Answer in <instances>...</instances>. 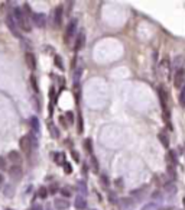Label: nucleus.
Instances as JSON below:
<instances>
[{"label":"nucleus","mask_w":185,"mask_h":210,"mask_svg":"<svg viewBox=\"0 0 185 210\" xmlns=\"http://www.w3.org/2000/svg\"><path fill=\"white\" fill-rule=\"evenodd\" d=\"M13 17L16 20L17 26L23 31V32H31V23H29V16H26L23 13V10L19 8H15L13 9Z\"/></svg>","instance_id":"f257e3e1"},{"label":"nucleus","mask_w":185,"mask_h":210,"mask_svg":"<svg viewBox=\"0 0 185 210\" xmlns=\"http://www.w3.org/2000/svg\"><path fill=\"white\" fill-rule=\"evenodd\" d=\"M171 73H172V64L169 62L168 58H163L159 62V68H158V74L159 77H163L166 80H171Z\"/></svg>","instance_id":"f03ea898"},{"label":"nucleus","mask_w":185,"mask_h":210,"mask_svg":"<svg viewBox=\"0 0 185 210\" xmlns=\"http://www.w3.org/2000/svg\"><path fill=\"white\" fill-rule=\"evenodd\" d=\"M77 28H78V20H77V19H71V20L68 22V25H67V29H65V35H64L65 44H70V41L75 36Z\"/></svg>","instance_id":"7ed1b4c3"},{"label":"nucleus","mask_w":185,"mask_h":210,"mask_svg":"<svg viewBox=\"0 0 185 210\" xmlns=\"http://www.w3.org/2000/svg\"><path fill=\"white\" fill-rule=\"evenodd\" d=\"M19 145H20L22 152L26 154V155H29V154L32 152V149L35 148V145H33V141H32V136H31V135H26V136L20 138V142H19Z\"/></svg>","instance_id":"20e7f679"},{"label":"nucleus","mask_w":185,"mask_h":210,"mask_svg":"<svg viewBox=\"0 0 185 210\" xmlns=\"http://www.w3.org/2000/svg\"><path fill=\"white\" fill-rule=\"evenodd\" d=\"M185 86V68H181L174 73V87L182 89Z\"/></svg>","instance_id":"39448f33"},{"label":"nucleus","mask_w":185,"mask_h":210,"mask_svg":"<svg viewBox=\"0 0 185 210\" xmlns=\"http://www.w3.org/2000/svg\"><path fill=\"white\" fill-rule=\"evenodd\" d=\"M6 25H7L9 31L13 33L16 38H20V32H19V28H17V23L15 20V17H13V15H7L6 16Z\"/></svg>","instance_id":"423d86ee"},{"label":"nucleus","mask_w":185,"mask_h":210,"mask_svg":"<svg viewBox=\"0 0 185 210\" xmlns=\"http://www.w3.org/2000/svg\"><path fill=\"white\" fill-rule=\"evenodd\" d=\"M32 22L35 23L36 28H45V25H46V16L43 15V13H32Z\"/></svg>","instance_id":"0eeeda50"},{"label":"nucleus","mask_w":185,"mask_h":210,"mask_svg":"<svg viewBox=\"0 0 185 210\" xmlns=\"http://www.w3.org/2000/svg\"><path fill=\"white\" fill-rule=\"evenodd\" d=\"M84 45H85V32H84V31H80V32H78V35H77V38H75L74 51H75V52L81 51V49L84 48Z\"/></svg>","instance_id":"6e6552de"},{"label":"nucleus","mask_w":185,"mask_h":210,"mask_svg":"<svg viewBox=\"0 0 185 210\" xmlns=\"http://www.w3.org/2000/svg\"><path fill=\"white\" fill-rule=\"evenodd\" d=\"M9 174H10V177L13 178L15 181H19L22 178V168H20V165H12L9 168Z\"/></svg>","instance_id":"1a4fd4ad"},{"label":"nucleus","mask_w":185,"mask_h":210,"mask_svg":"<svg viewBox=\"0 0 185 210\" xmlns=\"http://www.w3.org/2000/svg\"><path fill=\"white\" fill-rule=\"evenodd\" d=\"M74 206H75V209L78 210H84L87 207V199L84 197V196H81L78 194L77 197H75V202H74Z\"/></svg>","instance_id":"9d476101"},{"label":"nucleus","mask_w":185,"mask_h":210,"mask_svg":"<svg viewBox=\"0 0 185 210\" xmlns=\"http://www.w3.org/2000/svg\"><path fill=\"white\" fill-rule=\"evenodd\" d=\"M158 139H159V142L162 144L163 148H169V144H171V141H169V135L166 130H161L159 133H158Z\"/></svg>","instance_id":"9b49d317"},{"label":"nucleus","mask_w":185,"mask_h":210,"mask_svg":"<svg viewBox=\"0 0 185 210\" xmlns=\"http://www.w3.org/2000/svg\"><path fill=\"white\" fill-rule=\"evenodd\" d=\"M54 206H55L56 210H67L70 207V202L67 199H64V197H61V199H56L54 202Z\"/></svg>","instance_id":"f8f14e48"},{"label":"nucleus","mask_w":185,"mask_h":210,"mask_svg":"<svg viewBox=\"0 0 185 210\" xmlns=\"http://www.w3.org/2000/svg\"><path fill=\"white\" fill-rule=\"evenodd\" d=\"M25 61H26V65L31 68V70H35L36 68V58L32 52H26L25 54Z\"/></svg>","instance_id":"ddd939ff"},{"label":"nucleus","mask_w":185,"mask_h":210,"mask_svg":"<svg viewBox=\"0 0 185 210\" xmlns=\"http://www.w3.org/2000/svg\"><path fill=\"white\" fill-rule=\"evenodd\" d=\"M184 57L182 55H178V57L174 58V62H172V71L175 73L178 70H181V68H184Z\"/></svg>","instance_id":"4468645a"},{"label":"nucleus","mask_w":185,"mask_h":210,"mask_svg":"<svg viewBox=\"0 0 185 210\" xmlns=\"http://www.w3.org/2000/svg\"><path fill=\"white\" fill-rule=\"evenodd\" d=\"M166 161H168V167H175L178 162V157H177V152L169 149L168 151V155H166Z\"/></svg>","instance_id":"2eb2a0df"},{"label":"nucleus","mask_w":185,"mask_h":210,"mask_svg":"<svg viewBox=\"0 0 185 210\" xmlns=\"http://www.w3.org/2000/svg\"><path fill=\"white\" fill-rule=\"evenodd\" d=\"M7 158L13 162V165H20L22 164V157H20V154L17 152V151H10Z\"/></svg>","instance_id":"dca6fc26"},{"label":"nucleus","mask_w":185,"mask_h":210,"mask_svg":"<svg viewBox=\"0 0 185 210\" xmlns=\"http://www.w3.org/2000/svg\"><path fill=\"white\" fill-rule=\"evenodd\" d=\"M54 23L55 26H61L62 23V6H58L54 12Z\"/></svg>","instance_id":"f3484780"},{"label":"nucleus","mask_w":185,"mask_h":210,"mask_svg":"<svg viewBox=\"0 0 185 210\" xmlns=\"http://www.w3.org/2000/svg\"><path fill=\"white\" fill-rule=\"evenodd\" d=\"M29 125H31V129L32 132L38 136L39 135V130H40V125H39V120H38V117H31V120H29Z\"/></svg>","instance_id":"a211bd4d"},{"label":"nucleus","mask_w":185,"mask_h":210,"mask_svg":"<svg viewBox=\"0 0 185 210\" xmlns=\"http://www.w3.org/2000/svg\"><path fill=\"white\" fill-rule=\"evenodd\" d=\"M163 191L169 196H172V194H177V186H175V183L174 181H169L166 183L165 186H163Z\"/></svg>","instance_id":"6ab92c4d"},{"label":"nucleus","mask_w":185,"mask_h":210,"mask_svg":"<svg viewBox=\"0 0 185 210\" xmlns=\"http://www.w3.org/2000/svg\"><path fill=\"white\" fill-rule=\"evenodd\" d=\"M48 129H49V133H51V136L54 138V139H58L59 138V129L55 126V123L54 122H48Z\"/></svg>","instance_id":"aec40b11"},{"label":"nucleus","mask_w":185,"mask_h":210,"mask_svg":"<svg viewBox=\"0 0 185 210\" xmlns=\"http://www.w3.org/2000/svg\"><path fill=\"white\" fill-rule=\"evenodd\" d=\"M84 149L87 151V154H88L90 157H91V155H94V154H93V142H91V139H90V138H87V139L84 141Z\"/></svg>","instance_id":"412c9836"},{"label":"nucleus","mask_w":185,"mask_h":210,"mask_svg":"<svg viewBox=\"0 0 185 210\" xmlns=\"http://www.w3.org/2000/svg\"><path fill=\"white\" fill-rule=\"evenodd\" d=\"M54 161L56 162V164H59V165H64L65 162V155L62 152H58V154H54Z\"/></svg>","instance_id":"4be33fe9"},{"label":"nucleus","mask_w":185,"mask_h":210,"mask_svg":"<svg viewBox=\"0 0 185 210\" xmlns=\"http://www.w3.org/2000/svg\"><path fill=\"white\" fill-rule=\"evenodd\" d=\"M90 162H91V168L94 172H98V161H97L96 155H91L90 157Z\"/></svg>","instance_id":"5701e85b"},{"label":"nucleus","mask_w":185,"mask_h":210,"mask_svg":"<svg viewBox=\"0 0 185 210\" xmlns=\"http://www.w3.org/2000/svg\"><path fill=\"white\" fill-rule=\"evenodd\" d=\"M179 106L181 107H185V86L181 89V91H179Z\"/></svg>","instance_id":"b1692460"},{"label":"nucleus","mask_w":185,"mask_h":210,"mask_svg":"<svg viewBox=\"0 0 185 210\" xmlns=\"http://www.w3.org/2000/svg\"><path fill=\"white\" fill-rule=\"evenodd\" d=\"M54 61H55V65L61 70V71H64V64H62V58L59 57V55H55V58H54Z\"/></svg>","instance_id":"393cba45"},{"label":"nucleus","mask_w":185,"mask_h":210,"mask_svg":"<svg viewBox=\"0 0 185 210\" xmlns=\"http://www.w3.org/2000/svg\"><path fill=\"white\" fill-rule=\"evenodd\" d=\"M142 210H158V204L155 202H151V203H148V204H145L142 207Z\"/></svg>","instance_id":"a878e982"},{"label":"nucleus","mask_w":185,"mask_h":210,"mask_svg":"<svg viewBox=\"0 0 185 210\" xmlns=\"http://www.w3.org/2000/svg\"><path fill=\"white\" fill-rule=\"evenodd\" d=\"M38 196H39L40 199H46V197H48V188H45V187H40L39 191H38Z\"/></svg>","instance_id":"bb28decb"},{"label":"nucleus","mask_w":185,"mask_h":210,"mask_svg":"<svg viewBox=\"0 0 185 210\" xmlns=\"http://www.w3.org/2000/svg\"><path fill=\"white\" fill-rule=\"evenodd\" d=\"M64 117L67 119V123H70V125H73L74 122H75V120H74V113H73V112H67Z\"/></svg>","instance_id":"cd10ccee"},{"label":"nucleus","mask_w":185,"mask_h":210,"mask_svg":"<svg viewBox=\"0 0 185 210\" xmlns=\"http://www.w3.org/2000/svg\"><path fill=\"white\" fill-rule=\"evenodd\" d=\"M77 130H78V133H82V130H84V123H82V116L81 114H78V128H77Z\"/></svg>","instance_id":"c85d7f7f"},{"label":"nucleus","mask_w":185,"mask_h":210,"mask_svg":"<svg viewBox=\"0 0 185 210\" xmlns=\"http://www.w3.org/2000/svg\"><path fill=\"white\" fill-rule=\"evenodd\" d=\"M64 171H65V174H71L73 172V167H71L70 162H65L64 164Z\"/></svg>","instance_id":"c756f323"},{"label":"nucleus","mask_w":185,"mask_h":210,"mask_svg":"<svg viewBox=\"0 0 185 210\" xmlns=\"http://www.w3.org/2000/svg\"><path fill=\"white\" fill-rule=\"evenodd\" d=\"M61 194H62V197H64V199H68V197H71V190H68V188H62V190H61Z\"/></svg>","instance_id":"7c9ffc66"},{"label":"nucleus","mask_w":185,"mask_h":210,"mask_svg":"<svg viewBox=\"0 0 185 210\" xmlns=\"http://www.w3.org/2000/svg\"><path fill=\"white\" fill-rule=\"evenodd\" d=\"M100 183H101V186L109 187V178H107V175H101L100 177Z\"/></svg>","instance_id":"2f4dec72"},{"label":"nucleus","mask_w":185,"mask_h":210,"mask_svg":"<svg viewBox=\"0 0 185 210\" xmlns=\"http://www.w3.org/2000/svg\"><path fill=\"white\" fill-rule=\"evenodd\" d=\"M31 83H32V89L35 90V91H36V93H38V91H39V89H38V83H36V78H35V77H31Z\"/></svg>","instance_id":"473e14b6"},{"label":"nucleus","mask_w":185,"mask_h":210,"mask_svg":"<svg viewBox=\"0 0 185 210\" xmlns=\"http://www.w3.org/2000/svg\"><path fill=\"white\" fill-rule=\"evenodd\" d=\"M4 168H6V160L0 157V170H4Z\"/></svg>","instance_id":"72a5a7b5"},{"label":"nucleus","mask_w":185,"mask_h":210,"mask_svg":"<svg viewBox=\"0 0 185 210\" xmlns=\"http://www.w3.org/2000/svg\"><path fill=\"white\" fill-rule=\"evenodd\" d=\"M109 199H110V203H117V197H114V194L113 193H110V196H109Z\"/></svg>","instance_id":"f704fd0d"},{"label":"nucleus","mask_w":185,"mask_h":210,"mask_svg":"<svg viewBox=\"0 0 185 210\" xmlns=\"http://www.w3.org/2000/svg\"><path fill=\"white\" fill-rule=\"evenodd\" d=\"M73 158L75 160V161H80V157H78V152H75V151H73Z\"/></svg>","instance_id":"c9c22d12"},{"label":"nucleus","mask_w":185,"mask_h":210,"mask_svg":"<svg viewBox=\"0 0 185 210\" xmlns=\"http://www.w3.org/2000/svg\"><path fill=\"white\" fill-rule=\"evenodd\" d=\"M159 210H172V207H169V206H166V207H159Z\"/></svg>","instance_id":"e433bc0d"},{"label":"nucleus","mask_w":185,"mask_h":210,"mask_svg":"<svg viewBox=\"0 0 185 210\" xmlns=\"http://www.w3.org/2000/svg\"><path fill=\"white\" fill-rule=\"evenodd\" d=\"M32 210H42V207H40V206H33Z\"/></svg>","instance_id":"4c0bfd02"},{"label":"nucleus","mask_w":185,"mask_h":210,"mask_svg":"<svg viewBox=\"0 0 185 210\" xmlns=\"http://www.w3.org/2000/svg\"><path fill=\"white\" fill-rule=\"evenodd\" d=\"M55 191H56V187H55V186L51 187V193H55Z\"/></svg>","instance_id":"58836bf2"},{"label":"nucleus","mask_w":185,"mask_h":210,"mask_svg":"<svg viewBox=\"0 0 185 210\" xmlns=\"http://www.w3.org/2000/svg\"><path fill=\"white\" fill-rule=\"evenodd\" d=\"M1 181H3V177H1V175H0V183H1Z\"/></svg>","instance_id":"ea45409f"},{"label":"nucleus","mask_w":185,"mask_h":210,"mask_svg":"<svg viewBox=\"0 0 185 210\" xmlns=\"http://www.w3.org/2000/svg\"><path fill=\"white\" fill-rule=\"evenodd\" d=\"M184 206H185V199H184Z\"/></svg>","instance_id":"a19ab883"}]
</instances>
